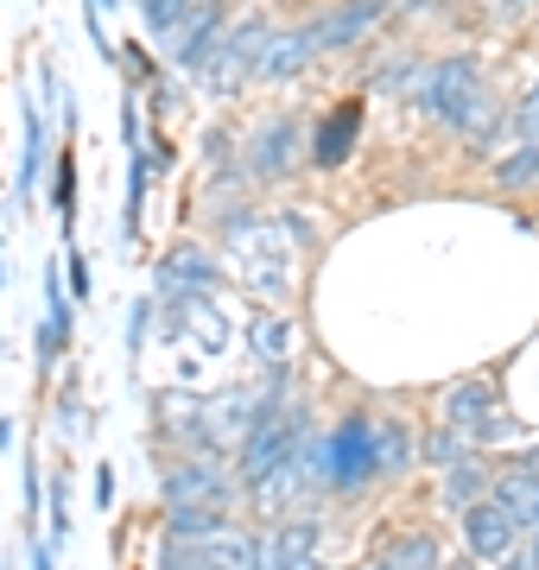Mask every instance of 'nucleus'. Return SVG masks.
<instances>
[{
  "label": "nucleus",
  "mask_w": 539,
  "mask_h": 570,
  "mask_svg": "<svg viewBox=\"0 0 539 570\" xmlns=\"http://www.w3.org/2000/svg\"><path fill=\"white\" fill-rule=\"evenodd\" d=\"M235 469L216 463V450L185 456L178 469H166V508H228L235 501Z\"/></svg>",
  "instance_id": "39448f33"
},
{
  "label": "nucleus",
  "mask_w": 539,
  "mask_h": 570,
  "mask_svg": "<svg viewBox=\"0 0 539 570\" xmlns=\"http://www.w3.org/2000/svg\"><path fill=\"white\" fill-rule=\"evenodd\" d=\"M496 501L520 520V532L539 527V475L533 469H508V475H496Z\"/></svg>",
  "instance_id": "f3484780"
},
{
  "label": "nucleus",
  "mask_w": 539,
  "mask_h": 570,
  "mask_svg": "<svg viewBox=\"0 0 539 570\" xmlns=\"http://www.w3.org/2000/svg\"><path fill=\"white\" fill-rule=\"evenodd\" d=\"M223 285V266H216V254L197 242H178L159 261V298H178V292H216Z\"/></svg>",
  "instance_id": "9d476101"
},
{
  "label": "nucleus",
  "mask_w": 539,
  "mask_h": 570,
  "mask_svg": "<svg viewBox=\"0 0 539 570\" xmlns=\"http://www.w3.org/2000/svg\"><path fill=\"white\" fill-rule=\"evenodd\" d=\"M153 305H159V298H134V311H127V355H134V362H140L146 336H153Z\"/></svg>",
  "instance_id": "2f4dec72"
},
{
  "label": "nucleus",
  "mask_w": 539,
  "mask_h": 570,
  "mask_svg": "<svg viewBox=\"0 0 539 570\" xmlns=\"http://www.w3.org/2000/svg\"><path fill=\"white\" fill-rule=\"evenodd\" d=\"M451 570H482V558H463V564H451Z\"/></svg>",
  "instance_id": "a19ab883"
},
{
  "label": "nucleus",
  "mask_w": 539,
  "mask_h": 570,
  "mask_svg": "<svg viewBox=\"0 0 539 570\" xmlns=\"http://www.w3.org/2000/svg\"><path fill=\"white\" fill-rule=\"evenodd\" d=\"M248 348L267 367H286L292 348H298V330H292V317H254V324H248Z\"/></svg>",
  "instance_id": "6ab92c4d"
},
{
  "label": "nucleus",
  "mask_w": 539,
  "mask_h": 570,
  "mask_svg": "<svg viewBox=\"0 0 539 570\" xmlns=\"http://www.w3.org/2000/svg\"><path fill=\"white\" fill-rule=\"evenodd\" d=\"M185 13H190V0H140V20H146V32L159 39V51H166L171 32L185 26Z\"/></svg>",
  "instance_id": "a878e982"
},
{
  "label": "nucleus",
  "mask_w": 539,
  "mask_h": 570,
  "mask_svg": "<svg viewBox=\"0 0 539 570\" xmlns=\"http://www.w3.org/2000/svg\"><path fill=\"white\" fill-rule=\"evenodd\" d=\"M51 209H58L63 235L77 228V153H63L58 171H51Z\"/></svg>",
  "instance_id": "b1692460"
},
{
  "label": "nucleus",
  "mask_w": 539,
  "mask_h": 570,
  "mask_svg": "<svg viewBox=\"0 0 539 570\" xmlns=\"http://www.w3.org/2000/svg\"><path fill=\"white\" fill-rule=\"evenodd\" d=\"M406 463H413V431L400 419H381L374 425V475H406Z\"/></svg>",
  "instance_id": "412c9836"
},
{
  "label": "nucleus",
  "mask_w": 539,
  "mask_h": 570,
  "mask_svg": "<svg viewBox=\"0 0 539 570\" xmlns=\"http://www.w3.org/2000/svg\"><path fill=\"white\" fill-rule=\"evenodd\" d=\"M248 178L254 184H280L298 171V159H312V127L298 121V115H273L248 134Z\"/></svg>",
  "instance_id": "20e7f679"
},
{
  "label": "nucleus",
  "mask_w": 539,
  "mask_h": 570,
  "mask_svg": "<svg viewBox=\"0 0 539 570\" xmlns=\"http://www.w3.org/2000/svg\"><path fill=\"white\" fill-rule=\"evenodd\" d=\"M394 13V0H336V7H324L312 26V45H317V58L324 51H350V45H362L369 32H381V20Z\"/></svg>",
  "instance_id": "6e6552de"
},
{
  "label": "nucleus",
  "mask_w": 539,
  "mask_h": 570,
  "mask_svg": "<svg viewBox=\"0 0 539 570\" xmlns=\"http://www.w3.org/2000/svg\"><path fill=\"white\" fill-rule=\"evenodd\" d=\"M489 494H496V475H489L477 456H463V463L438 469V501H444V513H457V520H463L470 508H482Z\"/></svg>",
  "instance_id": "ddd939ff"
},
{
  "label": "nucleus",
  "mask_w": 539,
  "mask_h": 570,
  "mask_svg": "<svg viewBox=\"0 0 539 570\" xmlns=\"http://www.w3.org/2000/svg\"><path fill=\"white\" fill-rule=\"evenodd\" d=\"M324 463H331V494H362L374 475V419L369 412H343L331 431H324Z\"/></svg>",
  "instance_id": "7ed1b4c3"
},
{
  "label": "nucleus",
  "mask_w": 539,
  "mask_h": 570,
  "mask_svg": "<svg viewBox=\"0 0 539 570\" xmlns=\"http://www.w3.org/2000/svg\"><path fill=\"white\" fill-rule=\"evenodd\" d=\"M84 7H96V13H102V7H115V0H84Z\"/></svg>",
  "instance_id": "79ce46f5"
},
{
  "label": "nucleus",
  "mask_w": 539,
  "mask_h": 570,
  "mask_svg": "<svg viewBox=\"0 0 539 570\" xmlns=\"http://www.w3.org/2000/svg\"><path fill=\"white\" fill-rule=\"evenodd\" d=\"M489 184H496L501 197H527V190H539V146H514L508 159L489 165Z\"/></svg>",
  "instance_id": "a211bd4d"
},
{
  "label": "nucleus",
  "mask_w": 539,
  "mask_h": 570,
  "mask_svg": "<svg viewBox=\"0 0 539 570\" xmlns=\"http://www.w3.org/2000/svg\"><path fill=\"white\" fill-rule=\"evenodd\" d=\"M508 140L514 146H539V82L520 89V102L508 108Z\"/></svg>",
  "instance_id": "bb28decb"
},
{
  "label": "nucleus",
  "mask_w": 539,
  "mask_h": 570,
  "mask_svg": "<svg viewBox=\"0 0 539 570\" xmlns=\"http://www.w3.org/2000/svg\"><path fill=\"white\" fill-rule=\"evenodd\" d=\"M204 159L216 165V171H228V165H242V146H235V127H209V134H204Z\"/></svg>",
  "instance_id": "7c9ffc66"
},
{
  "label": "nucleus",
  "mask_w": 539,
  "mask_h": 570,
  "mask_svg": "<svg viewBox=\"0 0 539 570\" xmlns=\"http://www.w3.org/2000/svg\"><path fill=\"white\" fill-rule=\"evenodd\" d=\"M496 13H527V7H539V0H489Z\"/></svg>",
  "instance_id": "58836bf2"
},
{
  "label": "nucleus",
  "mask_w": 539,
  "mask_h": 570,
  "mask_svg": "<svg viewBox=\"0 0 539 570\" xmlns=\"http://www.w3.org/2000/svg\"><path fill=\"white\" fill-rule=\"evenodd\" d=\"M153 178H159V153H153V140L134 146V159H127V204H121V247L140 242V209H146V190H153Z\"/></svg>",
  "instance_id": "dca6fc26"
},
{
  "label": "nucleus",
  "mask_w": 539,
  "mask_h": 570,
  "mask_svg": "<svg viewBox=\"0 0 539 570\" xmlns=\"http://www.w3.org/2000/svg\"><path fill=\"white\" fill-rule=\"evenodd\" d=\"M63 348H70V330H58L51 317H45V324H39V348H32V362H39V381L51 374V367H58Z\"/></svg>",
  "instance_id": "c756f323"
},
{
  "label": "nucleus",
  "mask_w": 539,
  "mask_h": 570,
  "mask_svg": "<svg viewBox=\"0 0 539 570\" xmlns=\"http://www.w3.org/2000/svg\"><path fill=\"white\" fill-rule=\"evenodd\" d=\"M419 77H425V58H419V51H394V58L374 63L369 89H374V96H413Z\"/></svg>",
  "instance_id": "aec40b11"
},
{
  "label": "nucleus",
  "mask_w": 539,
  "mask_h": 570,
  "mask_svg": "<svg viewBox=\"0 0 539 570\" xmlns=\"http://www.w3.org/2000/svg\"><path fill=\"white\" fill-rule=\"evenodd\" d=\"M45 317H51V324H58V330H70V336H77V317H70V298H63V279H58V273H45Z\"/></svg>",
  "instance_id": "473e14b6"
},
{
  "label": "nucleus",
  "mask_w": 539,
  "mask_h": 570,
  "mask_svg": "<svg viewBox=\"0 0 539 570\" xmlns=\"http://www.w3.org/2000/svg\"><path fill=\"white\" fill-rule=\"evenodd\" d=\"M153 570H209V558H204V546H190V539H166Z\"/></svg>",
  "instance_id": "cd10ccee"
},
{
  "label": "nucleus",
  "mask_w": 539,
  "mask_h": 570,
  "mask_svg": "<svg viewBox=\"0 0 539 570\" xmlns=\"http://www.w3.org/2000/svg\"><path fill=\"white\" fill-rule=\"evenodd\" d=\"M228 532V508H166V539H190V546H204Z\"/></svg>",
  "instance_id": "4be33fe9"
},
{
  "label": "nucleus",
  "mask_w": 539,
  "mask_h": 570,
  "mask_svg": "<svg viewBox=\"0 0 539 570\" xmlns=\"http://www.w3.org/2000/svg\"><path fill=\"white\" fill-rule=\"evenodd\" d=\"M317 58V45H312V26H292V32H273L267 39V58H261V77L254 82H267V89H280V82H292L305 63Z\"/></svg>",
  "instance_id": "4468645a"
},
{
  "label": "nucleus",
  "mask_w": 539,
  "mask_h": 570,
  "mask_svg": "<svg viewBox=\"0 0 539 570\" xmlns=\"http://www.w3.org/2000/svg\"><path fill=\"white\" fill-rule=\"evenodd\" d=\"M444 425H457L470 444H508V438H520V425L496 406V387H482V381L451 387V400H444Z\"/></svg>",
  "instance_id": "423d86ee"
},
{
  "label": "nucleus",
  "mask_w": 539,
  "mask_h": 570,
  "mask_svg": "<svg viewBox=\"0 0 539 570\" xmlns=\"http://www.w3.org/2000/svg\"><path fill=\"white\" fill-rule=\"evenodd\" d=\"M70 482H51V494H45V501H51V546H58V539H70Z\"/></svg>",
  "instance_id": "c9c22d12"
},
{
  "label": "nucleus",
  "mask_w": 539,
  "mask_h": 570,
  "mask_svg": "<svg viewBox=\"0 0 539 570\" xmlns=\"http://www.w3.org/2000/svg\"><path fill=\"white\" fill-rule=\"evenodd\" d=\"M223 32H228V7L223 0H190L185 26H178L171 45H166V63L178 70V77H197V70L209 63V51L223 45Z\"/></svg>",
  "instance_id": "0eeeda50"
},
{
  "label": "nucleus",
  "mask_w": 539,
  "mask_h": 570,
  "mask_svg": "<svg viewBox=\"0 0 539 570\" xmlns=\"http://www.w3.org/2000/svg\"><path fill=\"white\" fill-rule=\"evenodd\" d=\"M457 140L470 146V153H496V140H508V102H501L496 89H482L477 102H470V115L457 121Z\"/></svg>",
  "instance_id": "2eb2a0df"
},
{
  "label": "nucleus",
  "mask_w": 539,
  "mask_h": 570,
  "mask_svg": "<svg viewBox=\"0 0 539 570\" xmlns=\"http://www.w3.org/2000/svg\"><path fill=\"white\" fill-rule=\"evenodd\" d=\"M355 140H362V102L324 108V121L312 127V165L317 171H336V165L355 153Z\"/></svg>",
  "instance_id": "9b49d317"
},
{
  "label": "nucleus",
  "mask_w": 539,
  "mask_h": 570,
  "mask_svg": "<svg viewBox=\"0 0 539 570\" xmlns=\"http://www.w3.org/2000/svg\"><path fill=\"white\" fill-rule=\"evenodd\" d=\"M45 146H51V115L26 96V146H20V178H13V204L32 209L39 204V171H45Z\"/></svg>",
  "instance_id": "f8f14e48"
},
{
  "label": "nucleus",
  "mask_w": 539,
  "mask_h": 570,
  "mask_svg": "<svg viewBox=\"0 0 539 570\" xmlns=\"http://www.w3.org/2000/svg\"><path fill=\"white\" fill-rule=\"evenodd\" d=\"M482 89H489V77H482L477 51H444V58H425V77H419L413 102H419L425 121H438V127L457 134V121L470 115V102H477Z\"/></svg>",
  "instance_id": "f257e3e1"
},
{
  "label": "nucleus",
  "mask_w": 539,
  "mask_h": 570,
  "mask_svg": "<svg viewBox=\"0 0 539 570\" xmlns=\"http://www.w3.org/2000/svg\"><path fill=\"white\" fill-rule=\"evenodd\" d=\"M273 223H280V235H286L292 247H317V228H312V216H298V209H280Z\"/></svg>",
  "instance_id": "72a5a7b5"
},
{
  "label": "nucleus",
  "mask_w": 539,
  "mask_h": 570,
  "mask_svg": "<svg viewBox=\"0 0 539 570\" xmlns=\"http://www.w3.org/2000/svg\"><path fill=\"white\" fill-rule=\"evenodd\" d=\"M267 39H273V26L261 20V13H248V20H235V26L223 32V45L209 51V63L197 70V82H204L209 96H235V89H248V82L261 77Z\"/></svg>",
  "instance_id": "f03ea898"
},
{
  "label": "nucleus",
  "mask_w": 539,
  "mask_h": 570,
  "mask_svg": "<svg viewBox=\"0 0 539 570\" xmlns=\"http://www.w3.org/2000/svg\"><path fill=\"white\" fill-rule=\"evenodd\" d=\"M514 539H520V520L501 508L496 494H489L482 508L463 513V546H470V558H482V564H501V558L514 551Z\"/></svg>",
  "instance_id": "1a4fd4ad"
},
{
  "label": "nucleus",
  "mask_w": 539,
  "mask_h": 570,
  "mask_svg": "<svg viewBox=\"0 0 539 570\" xmlns=\"http://www.w3.org/2000/svg\"><path fill=\"white\" fill-rule=\"evenodd\" d=\"M419 456H425L432 469H451V463H463V456H470V438H463L457 425H438V431H425Z\"/></svg>",
  "instance_id": "393cba45"
},
{
  "label": "nucleus",
  "mask_w": 539,
  "mask_h": 570,
  "mask_svg": "<svg viewBox=\"0 0 539 570\" xmlns=\"http://www.w3.org/2000/svg\"><path fill=\"white\" fill-rule=\"evenodd\" d=\"M58 425H63V438H77V431H84V381H77V374L58 387Z\"/></svg>",
  "instance_id": "c85d7f7f"
},
{
  "label": "nucleus",
  "mask_w": 539,
  "mask_h": 570,
  "mask_svg": "<svg viewBox=\"0 0 539 570\" xmlns=\"http://www.w3.org/2000/svg\"><path fill=\"white\" fill-rule=\"evenodd\" d=\"M96 508H115V469H96Z\"/></svg>",
  "instance_id": "4c0bfd02"
},
{
  "label": "nucleus",
  "mask_w": 539,
  "mask_h": 570,
  "mask_svg": "<svg viewBox=\"0 0 539 570\" xmlns=\"http://www.w3.org/2000/svg\"><path fill=\"white\" fill-rule=\"evenodd\" d=\"M388 564L394 570H444L438 564V539L432 532H406V539H394V546H388Z\"/></svg>",
  "instance_id": "5701e85b"
},
{
  "label": "nucleus",
  "mask_w": 539,
  "mask_h": 570,
  "mask_svg": "<svg viewBox=\"0 0 539 570\" xmlns=\"http://www.w3.org/2000/svg\"><path fill=\"white\" fill-rule=\"evenodd\" d=\"M63 273H70V292H77V298H89V292H96V273H89L84 247H70V254H63Z\"/></svg>",
  "instance_id": "f704fd0d"
},
{
  "label": "nucleus",
  "mask_w": 539,
  "mask_h": 570,
  "mask_svg": "<svg viewBox=\"0 0 539 570\" xmlns=\"http://www.w3.org/2000/svg\"><path fill=\"white\" fill-rule=\"evenodd\" d=\"M520 469H533V475H539V444L527 450V456H520Z\"/></svg>",
  "instance_id": "ea45409f"
},
{
  "label": "nucleus",
  "mask_w": 539,
  "mask_h": 570,
  "mask_svg": "<svg viewBox=\"0 0 539 570\" xmlns=\"http://www.w3.org/2000/svg\"><path fill=\"white\" fill-rule=\"evenodd\" d=\"M501 570H539V527L527 532V546H514L508 558H501Z\"/></svg>",
  "instance_id": "e433bc0d"
}]
</instances>
